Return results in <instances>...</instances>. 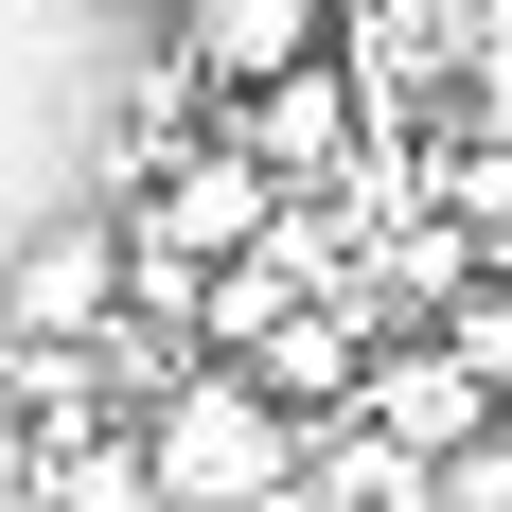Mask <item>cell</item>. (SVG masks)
<instances>
[{"label": "cell", "mask_w": 512, "mask_h": 512, "mask_svg": "<svg viewBox=\"0 0 512 512\" xmlns=\"http://www.w3.org/2000/svg\"><path fill=\"white\" fill-rule=\"evenodd\" d=\"M106 230H124V248H159V265H195V283H212V265H248L265 230H283V195H265L248 159H230V142L195 124V142H159V159H124V212H106Z\"/></svg>", "instance_id": "obj_1"}, {"label": "cell", "mask_w": 512, "mask_h": 512, "mask_svg": "<svg viewBox=\"0 0 512 512\" xmlns=\"http://www.w3.org/2000/svg\"><path fill=\"white\" fill-rule=\"evenodd\" d=\"M106 318H124V230L106 212H71V230H36L0 265V354H89Z\"/></svg>", "instance_id": "obj_2"}, {"label": "cell", "mask_w": 512, "mask_h": 512, "mask_svg": "<svg viewBox=\"0 0 512 512\" xmlns=\"http://www.w3.org/2000/svg\"><path fill=\"white\" fill-rule=\"evenodd\" d=\"M354 424H371V442H407V460H460L477 424H512V407H495V389H477V371L407 318V336H371V354H354Z\"/></svg>", "instance_id": "obj_3"}, {"label": "cell", "mask_w": 512, "mask_h": 512, "mask_svg": "<svg viewBox=\"0 0 512 512\" xmlns=\"http://www.w3.org/2000/svg\"><path fill=\"white\" fill-rule=\"evenodd\" d=\"M159 18H177V71H195V89H265V71H301V53L336 36L318 0H159Z\"/></svg>", "instance_id": "obj_4"}, {"label": "cell", "mask_w": 512, "mask_h": 512, "mask_svg": "<svg viewBox=\"0 0 512 512\" xmlns=\"http://www.w3.org/2000/svg\"><path fill=\"white\" fill-rule=\"evenodd\" d=\"M424 336H442V354L512 407V283H495V265H477V283H442V301H424Z\"/></svg>", "instance_id": "obj_5"}, {"label": "cell", "mask_w": 512, "mask_h": 512, "mask_svg": "<svg viewBox=\"0 0 512 512\" xmlns=\"http://www.w3.org/2000/svg\"><path fill=\"white\" fill-rule=\"evenodd\" d=\"M424 512H512V424H477L460 460H424Z\"/></svg>", "instance_id": "obj_6"}, {"label": "cell", "mask_w": 512, "mask_h": 512, "mask_svg": "<svg viewBox=\"0 0 512 512\" xmlns=\"http://www.w3.org/2000/svg\"><path fill=\"white\" fill-rule=\"evenodd\" d=\"M318 18H371V0H318Z\"/></svg>", "instance_id": "obj_7"}, {"label": "cell", "mask_w": 512, "mask_h": 512, "mask_svg": "<svg viewBox=\"0 0 512 512\" xmlns=\"http://www.w3.org/2000/svg\"><path fill=\"white\" fill-rule=\"evenodd\" d=\"M124 18H159V0H124Z\"/></svg>", "instance_id": "obj_8"}]
</instances>
